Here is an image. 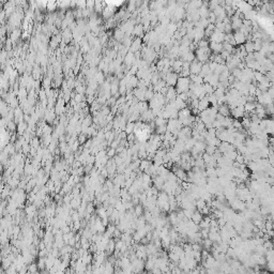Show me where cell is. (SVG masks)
Returning <instances> with one entry per match:
<instances>
[{"mask_svg":"<svg viewBox=\"0 0 274 274\" xmlns=\"http://www.w3.org/2000/svg\"><path fill=\"white\" fill-rule=\"evenodd\" d=\"M190 84H191V80L188 77H178L176 88H175L177 91V94L188 92V90H190Z\"/></svg>","mask_w":274,"mask_h":274,"instance_id":"1","label":"cell"},{"mask_svg":"<svg viewBox=\"0 0 274 274\" xmlns=\"http://www.w3.org/2000/svg\"><path fill=\"white\" fill-rule=\"evenodd\" d=\"M178 80V74L174 73V72H169L166 74L165 76V84L167 87H175Z\"/></svg>","mask_w":274,"mask_h":274,"instance_id":"2","label":"cell"},{"mask_svg":"<svg viewBox=\"0 0 274 274\" xmlns=\"http://www.w3.org/2000/svg\"><path fill=\"white\" fill-rule=\"evenodd\" d=\"M244 115H245V111H244L243 106H237L236 108L231 109L230 111V117H232V119H237L239 120L240 118H243Z\"/></svg>","mask_w":274,"mask_h":274,"instance_id":"3","label":"cell"},{"mask_svg":"<svg viewBox=\"0 0 274 274\" xmlns=\"http://www.w3.org/2000/svg\"><path fill=\"white\" fill-rule=\"evenodd\" d=\"M201 66H203V63H200V62H198L195 59L194 61L190 63V73L192 75H198L200 73Z\"/></svg>","mask_w":274,"mask_h":274,"instance_id":"4","label":"cell"},{"mask_svg":"<svg viewBox=\"0 0 274 274\" xmlns=\"http://www.w3.org/2000/svg\"><path fill=\"white\" fill-rule=\"evenodd\" d=\"M209 49L211 54L214 55H220L223 51V45L222 43H215V42H209Z\"/></svg>","mask_w":274,"mask_h":274,"instance_id":"5","label":"cell"},{"mask_svg":"<svg viewBox=\"0 0 274 274\" xmlns=\"http://www.w3.org/2000/svg\"><path fill=\"white\" fill-rule=\"evenodd\" d=\"M233 35V40L236 42V45H243L246 42V37L240 31H236L235 33H232Z\"/></svg>","mask_w":274,"mask_h":274,"instance_id":"6","label":"cell"},{"mask_svg":"<svg viewBox=\"0 0 274 274\" xmlns=\"http://www.w3.org/2000/svg\"><path fill=\"white\" fill-rule=\"evenodd\" d=\"M166 101H168V102H170V101H174L175 99L178 96V94H177V91L176 89H175V87H168L167 89V92H166L165 94Z\"/></svg>","mask_w":274,"mask_h":274,"instance_id":"7","label":"cell"},{"mask_svg":"<svg viewBox=\"0 0 274 274\" xmlns=\"http://www.w3.org/2000/svg\"><path fill=\"white\" fill-rule=\"evenodd\" d=\"M141 39L140 38H137V39H135L134 40L133 42H132V44H131V47H130V50L129 51H131V53H136V51H139L140 50V48H141Z\"/></svg>","mask_w":274,"mask_h":274,"instance_id":"8","label":"cell"},{"mask_svg":"<svg viewBox=\"0 0 274 274\" xmlns=\"http://www.w3.org/2000/svg\"><path fill=\"white\" fill-rule=\"evenodd\" d=\"M191 220H192L193 223H195L197 225V224H199L203 221V215H201V213L199 211H194V213L191 216Z\"/></svg>","mask_w":274,"mask_h":274,"instance_id":"9","label":"cell"},{"mask_svg":"<svg viewBox=\"0 0 274 274\" xmlns=\"http://www.w3.org/2000/svg\"><path fill=\"white\" fill-rule=\"evenodd\" d=\"M143 32H145V30H143V25L141 24L135 25V27H134V29H133V34L137 35V38H141L143 34Z\"/></svg>","mask_w":274,"mask_h":274,"instance_id":"10","label":"cell"},{"mask_svg":"<svg viewBox=\"0 0 274 274\" xmlns=\"http://www.w3.org/2000/svg\"><path fill=\"white\" fill-rule=\"evenodd\" d=\"M244 46V49H245V51L248 54H253L254 53V44H253V41H248L246 43L243 44Z\"/></svg>","mask_w":274,"mask_h":274,"instance_id":"11","label":"cell"},{"mask_svg":"<svg viewBox=\"0 0 274 274\" xmlns=\"http://www.w3.org/2000/svg\"><path fill=\"white\" fill-rule=\"evenodd\" d=\"M134 124H135V123H133V122H129L127 123V125H125V133L127 134H132L134 132Z\"/></svg>","mask_w":274,"mask_h":274,"instance_id":"12","label":"cell"},{"mask_svg":"<svg viewBox=\"0 0 274 274\" xmlns=\"http://www.w3.org/2000/svg\"><path fill=\"white\" fill-rule=\"evenodd\" d=\"M135 212H136V214H137V216H140L141 214H143V208H141V206L140 205H138L135 208Z\"/></svg>","mask_w":274,"mask_h":274,"instance_id":"13","label":"cell"},{"mask_svg":"<svg viewBox=\"0 0 274 274\" xmlns=\"http://www.w3.org/2000/svg\"><path fill=\"white\" fill-rule=\"evenodd\" d=\"M85 139H86V136H85V135H80L79 136V143H84Z\"/></svg>","mask_w":274,"mask_h":274,"instance_id":"14","label":"cell"}]
</instances>
